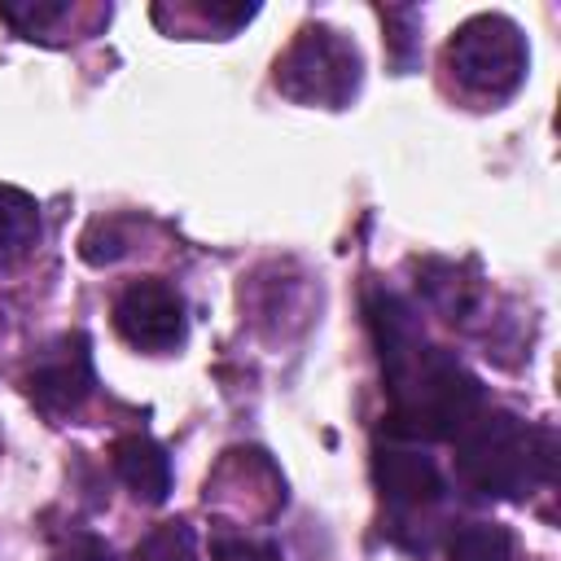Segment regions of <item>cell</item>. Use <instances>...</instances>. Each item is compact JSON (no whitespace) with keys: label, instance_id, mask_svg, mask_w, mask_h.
Here are the masks:
<instances>
[{"label":"cell","instance_id":"5bb4252c","mask_svg":"<svg viewBox=\"0 0 561 561\" xmlns=\"http://www.w3.org/2000/svg\"><path fill=\"white\" fill-rule=\"evenodd\" d=\"M0 18H4L18 35H26V39H44L48 26H57V22L70 18V4H44V0H31V4H0Z\"/></svg>","mask_w":561,"mask_h":561},{"label":"cell","instance_id":"9c48e42d","mask_svg":"<svg viewBox=\"0 0 561 561\" xmlns=\"http://www.w3.org/2000/svg\"><path fill=\"white\" fill-rule=\"evenodd\" d=\"M416 289L425 298L430 311H438L443 320L460 324L478 311V298H482V285L473 276L469 263H451V259H425L416 267Z\"/></svg>","mask_w":561,"mask_h":561},{"label":"cell","instance_id":"277c9868","mask_svg":"<svg viewBox=\"0 0 561 561\" xmlns=\"http://www.w3.org/2000/svg\"><path fill=\"white\" fill-rule=\"evenodd\" d=\"M272 83L280 96H289L298 105L342 110L355 101V92L364 83V57L351 44V35H342L329 22H311L276 57Z\"/></svg>","mask_w":561,"mask_h":561},{"label":"cell","instance_id":"ba28073f","mask_svg":"<svg viewBox=\"0 0 561 561\" xmlns=\"http://www.w3.org/2000/svg\"><path fill=\"white\" fill-rule=\"evenodd\" d=\"M118 482L140 500V504H162L171 495V456L158 438L149 434H123L110 451Z\"/></svg>","mask_w":561,"mask_h":561},{"label":"cell","instance_id":"3957f363","mask_svg":"<svg viewBox=\"0 0 561 561\" xmlns=\"http://www.w3.org/2000/svg\"><path fill=\"white\" fill-rule=\"evenodd\" d=\"M373 482L381 495V530L425 557L434 548V535L443 530V508H447V482L438 465L416 447L386 438L373 447Z\"/></svg>","mask_w":561,"mask_h":561},{"label":"cell","instance_id":"30bf717a","mask_svg":"<svg viewBox=\"0 0 561 561\" xmlns=\"http://www.w3.org/2000/svg\"><path fill=\"white\" fill-rule=\"evenodd\" d=\"M39 237H44L39 202L13 184H0V272H13L18 263H26Z\"/></svg>","mask_w":561,"mask_h":561},{"label":"cell","instance_id":"2e32d148","mask_svg":"<svg viewBox=\"0 0 561 561\" xmlns=\"http://www.w3.org/2000/svg\"><path fill=\"white\" fill-rule=\"evenodd\" d=\"M184 13L197 18L206 31H215V35L224 39V35H232L237 26H245V22L259 13V4H188Z\"/></svg>","mask_w":561,"mask_h":561},{"label":"cell","instance_id":"7a4b0ae2","mask_svg":"<svg viewBox=\"0 0 561 561\" xmlns=\"http://www.w3.org/2000/svg\"><path fill=\"white\" fill-rule=\"evenodd\" d=\"M456 478L478 500H526L552 486L557 438L548 425H530L504 408H482L456 438Z\"/></svg>","mask_w":561,"mask_h":561},{"label":"cell","instance_id":"8fae6325","mask_svg":"<svg viewBox=\"0 0 561 561\" xmlns=\"http://www.w3.org/2000/svg\"><path fill=\"white\" fill-rule=\"evenodd\" d=\"M447 561H513V530L500 522H460L443 539Z\"/></svg>","mask_w":561,"mask_h":561},{"label":"cell","instance_id":"5b68a950","mask_svg":"<svg viewBox=\"0 0 561 561\" xmlns=\"http://www.w3.org/2000/svg\"><path fill=\"white\" fill-rule=\"evenodd\" d=\"M447 70L473 96L504 101L526 83V35L504 13H473L447 39Z\"/></svg>","mask_w":561,"mask_h":561},{"label":"cell","instance_id":"6da1fadb","mask_svg":"<svg viewBox=\"0 0 561 561\" xmlns=\"http://www.w3.org/2000/svg\"><path fill=\"white\" fill-rule=\"evenodd\" d=\"M390 412L381 416V434L399 443H443L456 438L482 408L486 386L430 337H416L412 346L381 359Z\"/></svg>","mask_w":561,"mask_h":561},{"label":"cell","instance_id":"52a82bcc","mask_svg":"<svg viewBox=\"0 0 561 561\" xmlns=\"http://www.w3.org/2000/svg\"><path fill=\"white\" fill-rule=\"evenodd\" d=\"M114 329L136 351H175L188 333V307L184 294L162 276L127 280L114 298Z\"/></svg>","mask_w":561,"mask_h":561},{"label":"cell","instance_id":"9a60e30c","mask_svg":"<svg viewBox=\"0 0 561 561\" xmlns=\"http://www.w3.org/2000/svg\"><path fill=\"white\" fill-rule=\"evenodd\" d=\"M210 557L215 561H285L272 539H250V535H210Z\"/></svg>","mask_w":561,"mask_h":561},{"label":"cell","instance_id":"4fadbf2b","mask_svg":"<svg viewBox=\"0 0 561 561\" xmlns=\"http://www.w3.org/2000/svg\"><path fill=\"white\" fill-rule=\"evenodd\" d=\"M381 22H386V48H390V61H394V70H408L412 61H416V53H421V39H416V31H421V13L416 9H381Z\"/></svg>","mask_w":561,"mask_h":561},{"label":"cell","instance_id":"7c38bea8","mask_svg":"<svg viewBox=\"0 0 561 561\" xmlns=\"http://www.w3.org/2000/svg\"><path fill=\"white\" fill-rule=\"evenodd\" d=\"M131 561H202L197 557V530L188 522H158L140 543L131 548Z\"/></svg>","mask_w":561,"mask_h":561},{"label":"cell","instance_id":"8992f818","mask_svg":"<svg viewBox=\"0 0 561 561\" xmlns=\"http://www.w3.org/2000/svg\"><path fill=\"white\" fill-rule=\"evenodd\" d=\"M22 390L35 403V412H44L48 421L75 416L96 390L92 337L70 329V333H57L53 342H44L22 373Z\"/></svg>","mask_w":561,"mask_h":561},{"label":"cell","instance_id":"e0dca14e","mask_svg":"<svg viewBox=\"0 0 561 561\" xmlns=\"http://www.w3.org/2000/svg\"><path fill=\"white\" fill-rule=\"evenodd\" d=\"M57 561H118V552H114L105 539H96V535H75V539L57 552Z\"/></svg>","mask_w":561,"mask_h":561}]
</instances>
